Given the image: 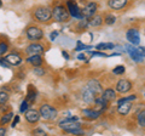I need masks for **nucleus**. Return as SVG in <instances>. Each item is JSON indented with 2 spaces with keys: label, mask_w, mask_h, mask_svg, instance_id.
<instances>
[{
  "label": "nucleus",
  "mask_w": 145,
  "mask_h": 136,
  "mask_svg": "<svg viewBox=\"0 0 145 136\" xmlns=\"http://www.w3.org/2000/svg\"><path fill=\"white\" fill-rule=\"evenodd\" d=\"M52 18L56 22L59 23H65L70 18V13L68 11V9L63 4H58L52 9Z\"/></svg>",
  "instance_id": "f257e3e1"
},
{
  "label": "nucleus",
  "mask_w": 145,
  "mask_h": 136,
  "mask_svg": "<svg viewBox=\"0 0 145 136\" xmlns=\"http://www.w3.org/2000/svg\"><path fill=\"white\" fill-rule=\"evenodd\" d=\"M58 125H59V128L63 131H65L68 134H71L72 131L81 128L78 117H67L64 119H62L59 123H58Z\"/></svg>",
  "instance_id": "f03ea898"
},
{
  "label": "nucleus",
  "mask_w": 145,
  "mask_h": 136,
  "mask_svg": "<svg viewBox=\"0 0 145 136\" xmlns=\"http://www.w3.org/2000/svg\"><path fill=\"white\" fill-rule=\"evenodd\" d=\"M34 18L38 22L46 23L52 20V9L48 6H38L34 10Z\"/></svg>",
  "instance_id": "7ed1b4c3"
},
{
  "label": "nucleus",
  "mask_w": 145,
  "mask_h": 136,
  "mask_svg": "<svg viewBox=\"0 0 145 136\" xmlns=\"http://www.w3.org/2000/svg\"><path fill=\"white\" fill-rule=\"evenodd\" d=\"M39 113H40V116H41L42 119H45V120H53V119H56L57 116H58L57 108L48 105V103H44V105L40 106Z\"/></svg>",
  "instance_id": "20e7f679"
},
{
  "label": "nucleus",
  "mask_w": 145,
  "mask_h": 136,
  "mask_svg": "<svg viewBox=\"0 0 145 136\" xmlns=\"http://www.w3.org/2000/svg\"><path fill=\"white\" fill-rule=\"evenodd\" d=\"M25 35L30 42H40L44 39V32L38 26H30L25 29Z\"/></svg>",
  "instance_id": "39448f33"
},
{
  "label": "nucleus",
  "mask_w": 145,
  "mask_h": 136,
  "mask_svg": "<svg viewBox=\"0 0 145 136\" xmlns=\"http://www.w3.org/2000/svg\"><path fill=\"white\" fill-rule=\"evenodd\" d=\"M67 9L70 13V17L72 18H76V20H81L84 18L82 17V13H81V9L80 6L76 4L75 0H67Z\"/></svg>",
  "instance_id": "423d86ee"
},
{
  "label": "nucleus",
  "mask_w": 145,
  "mask_h": 136,
  "mask_svg": "<svg viewBox=\"0 0 145 136\" xmlns=\"http://www.w3.org/2000/svg\"><path fill=\"white\" fill-rule=\"evenodd\" d=\"M98 11V4L94 1L88 3L85 7L81 9V13H82L84 18H91L92 16H94Z\"/></svg>",
  "instance_id": "0eeeda50"
},
{
  "label": "nucleus",
  "mask_w": 145,
  "mask_h": 136,
  "mask_svg": "<svg viewBox=\"0 0 145 136\" xmlns=\"http://www.w3.org/2000/svg\"><path fill=\"white\" fill-rule=\"evenodd\" d=\"M132 88H133L132 81H129L128 79H120V80L116 83L115 90H116V92L126 94V92H128Z\"/></svg>",
  "instance_id": "6e6552de"
},
{
  "label": "nucleus",
  "mask_w": 145,
  "mask_h": 136,
  "mask_svg": "<svg viewBox=\"0 0 145 136\" xmlns=\"http://www.w3.org/2000/svg\"><path fill=\"white\" fill-rule=\"evenodd\" d=\"M126 38L132 45H139L140 43V33L137 28H129L126 33Z\"/></svg>",
  "instance_id": "1a4fd4ad"
},
{
  "label": "nucleus",
  "mask_w": 145,
  "mask_h": 136,
  "mask_svg": "<svg viewBox=\"0 0 145 136\" xmlns=\"http://www.w3.org/2000/svg\"><path fill=\"white\" fill-rule=\"evenodd\" d=\"M126 50H127L128 55L131 56V58H132L134 62H138V63L143 62V60H144L143 53L140 52V50H139L138 48H133V46H131V45H127Z\"/></svg>",
  "instance_id": "9d476101"
},
{
  "label": "nucleus",
  "mask_w": 145,
  "mask_h": 136,
  "mask_svg": "<svg viewBox=\"0 0 145 136\" xmlns=\"http://www.w3.org/2000/svg\"><path fill=\"white\" fill-rule=\"evenodd\" d=\"M81 98H82V101L86 102V103H94V100H96V95L92 92V90H91L87 85H85V86L81 89Z\"/></svg>",
  "instance_id": "9b49d317"
},
{
  "label": "nucleus",
  "mask_w": 145,
  "mask_h": 136,
  "mask_svg": "<svg viewBox=\"0 0 145 136\" xmlns=\"http://www.w3.org/2000/svg\"><path fill=\"white\" fill-rule=\"evenodd\" d=\"M44 45L40 44L38 42H31L30 45H28L25 49V52L28 53V55H36V53H39V55H41V53L44 52Z\"/></svg>",
  "instance_id": "f8f14e48"
},
{
  "label": "nucleus",
  "mask_w": 145,
  "mask_h": 136,
  "mask_svg": "<svg viewBox=\"0 0 145 136\" xmlns=\"http://www.w3.org/2000/svg\"><path fill=\"white\" fill-rule=\"evenodd\" d=\"M86 85H87V86L92 90V92L96 95V97L101 96V95L103 94V86H102V84H101V81H99V80H97V79H89L88 83Z\"/></svg>",
  "instance_id": "ddd939ff"
},
{
  "label": "nucleus",
  "mask_w": 145,
  "mask_h": 136,
  "mask_svg": "<svg viewBox=\"0 0 145 136\" xmlns=\"http://www.w3.org/2000/svg\"><path fill=\"white\" fill-rule=\"evenodd\" d=\"M24 117H25V120L28 121V123H30V124L38 123V121L40 120V118H41V116H40L39 111L34 110V108H29V110L25 112Z\"/></svg>",
  "instance_id": "4468645a"
},
{
  "label": "nucleus",
  "mask_w": 145,
  "mask_h": 136,
  "mask_svg": "<svg viewBox=\"0 0 145 136\" xmlns=\"http://www.w3.org/2000/svg\"><path fill=\"white\" fill-rule=\"evenodd\" d=\"M4 58H5V60L8 62V65H10V66H18V65H21V63L23 62V58H22V56L20 55V53H17V52L7 53V55Z\"/></svg>",
  "instance_id": "2eb2a0df"
},
{
  "label": "nucleus",
  "mask_w": 145,
  "mask_h": 136,
  "mask_svg": "<svg viewBox=\"0 0 145 136\" xmlns=\"http://www.w3.org/2000/svg\"><path fill=\"white\" fill-rule=\"evenodd\" d=\"M127 4H128V0H108V6L115 11L125 9Z\"/></svg>",
  "instance_id": "dca6fc26"
},
{
  "label": "nucleus",
  "mask_w": 145,
  "mask_h": 136,
  "mask_svg": "<svg viewBox=\"0 0 145 136\" xmlns=\"http://www.w3.org/2000/svg\"><path fill=\"white\" fill-rule=\"evenodd\" d=\"M82 116L86 118V119L88 120H96L98 119L99 117L102 116V111H97V110H91V108H88V110H84L82 111Z\"/></svg>",
  "instance_id": "f3484780"
},
{
  "label": "nucleus",
  "mask_w": 145,
  "mask_h": 136,
  "mask_svg": "<svg viewBox=\"0 0 145 136\" xmlns=\"http://www.w3.org/2000/svg\"><path fill=\"white\" fill-rule=\"evenodd\" d=\"M133 108L132 102H125L121 105H117V113L120 116H127L131 112V110Z\"/></svg>",
  "instance_id": "a211bd4d"
},
{
  "label": "nucleus",
  "mask_w": 145,
  "mask_h": 136,
  "mask_svg": "<svg viewBox=\"0 0 145 136\" xmlns=\"http://www.w3.org/2000/svg\"><path fill=\"white\" fill-rule=\"evenodd\" d=\"M36 96H38V91H36V89L33 86V85H28V90H27V97L25 100L28 101L30 105H33L36 100Z\"/></svg>",
  "instance_id": "6ab92c4d"
},
{
  "label": "nucleus",
  "mask_w": 145,
  "mask_h": 136,
  "mask_svg": "<svg viewBox=\"0 0 145 136\" xmlns=\"http://www.w3.org/2000/svg\"><path fill=\"white\" fill-rule=\"evenodd\" d=\"M27 62L30 63L33 67H39V66H42V57L41 55L36 53V55H29V57L27 58Z\"/></svg>",
  "instance_id": "aec40b11"
},
{
  "label": "nucleus",
  "mask_w": 145,
  "mask_h": 136,
  "mask_svg": "<svg viewBox=\"0 0 145 136\" xmlns=\"http://www.w3.org/2000/svg\"><path fill=\"white\" fill-rule=\"evenodd\" d=\"M104 23V17L102 15H94L91 18H88V27H101Z\"/></svg>",
  "instance_id": "412c9836"
},
{
  "label": "nucleus",
  "mask_w": 145,
  "mask_h": 136,
  "mask_svg": "<svg viewBox=\"0 0 145 136\" xmlns=\"http://www.w3.org/2000/svg\"><path fill=\"white\" fill-rule=\"evenodd\" d=\"M102 96H103L104 98H105L106 101L112 102V101H115V100H116V90L111 89V88L105 89V90H103Z\"/></svg>",
  "instance_id": "4be33fe9"
},
{
  "label": "nucleus",
  "mask_w": 145,
  "mask_h": 136,
  "mask_svg": "<svg viewBox=\"0 0 145 136\" xmlns=\"http://www.w3.org/2000/svg\"><path fill=\"white\" fill-rule=\"evenodd\" d=\"M94 105H96V106L99 108V111L103 112L104 110H106V108H108L109 101H106V100L101 95V96H97V97H96V100H94Z\"/></svg>",
  "instance_id": "5701e85b"
},
{
  "label": "nucleus",
  "mask_w": 145,
  "mask_h": 136,
  "mask_svg": "<svg viewBox=\"0 0 145 136\" xmlns=\"http://www.w3.org/2000/svg\"><path fill=\"white\" fill-rule=\"evenodd\" d=\"M137 123L140 128L145 129V108L140 110V112L137 113Z\"/></svg>",
  "instance_id": "b1692460"
},
{
  "label": "nucleus",
  "mask_w": 145,
  "mask_h": 136,
  "mask_svg": "<svg viewBox=\"0 0 145 136\" xmlns=\"http://www.w3.org/2000/svg\"><path fill=\"white\" fill-rule=\"evenodd\" d=\"M115 48V44L112 43H99L96 49L99 50V51H105V50H112Z\"/></svg>",
  "instance_id": "393cba45"
},
{
  "label": "nucleus",
  "mask_w": 145,
  "mask_h": 136,
  "mask_svg": "<svg viewBox=\"0 0 145 136\" xmlns=\"http://www.w3.org/2000/svg\"><path fill=\"white\" fill-rule=\"evenodd\" d=\"M13 113L12 112H8V113H5V114H4L1 118H0V124L1 125H4V124H7V123H10L11 121V119L13 118Z\"/></svg>",
  "instance_id": "a878e982"
},
{
  "label": "nucleus",
  "mask_w": 145,
  "mask_h": 136,
  "mask_svg": "<svg viewBox=\"0 0 145 136\" xmlns=\"http://www.w3.org/2000/svg\"><path fill=\"white\" fill-rule=\"evenodd\" d=\"M116 22V16L115 15H111V13H108L104 17V23L106 26H112Z\"/></svg>",
  "instance_id": "bb28decb"
},
{
  "label": "nucleus",
  "mask_w": 145,
  "mask_h": 136,
  "mask_svg": "<svg viewBox=\"0 0 145 136\" xmlns=\"http://www.w3.org/2000/svg\"><path fill=\"white\" fill-rule=\"evenodd\" d=\"M135 98H137V95H131V96L121 97V98L117 100V105H121V103H125V102H133Z\"/></svg>",
  "instance_id": "cd10ccee"
},
{
  "label": "nucleus",
  "mask_w": 145,
  "mask_h": 136,
  "mask_svg": "<svg viewBox=\"0 0 145 136\" xmlns=\"http://www.w3.org/2000/svg\"><path fill=\"white\" fill-rule=\"evenodd\" d=\"M8 98H10V95L5 91H0V105H5L7 103Z\"/></svg>",
  "instance_id": "c85d7f7f"
},
{
  "label": "nucleus",
  "mask_w": 145,
  "mask_h": 136,
  "mask_svg": "<svg viewBox=\"0 0 145 136\" xmlns=\"http://www.w3.org/2000/svg\"><path fill=\"white\" fill-rule=\"evenodd\" d=\"M125 71H126V68L125 66H116L114 69H112V74H115V75H121V74H123L125 73Z\"/></svg>",
  "instance_id": "c756f323"
},
{
  "label": "nucleus",
  "mask_w": 145,
  "mask_h": 136,
  "mask_svg": "<svg viewBox=\"0 0 145 136\" xmlns=\"http://www.w3.org/2000/svg\"><path fill=\"white\" fill-rule=\"evenodd\" d=\"M29 107H30V103L27 101V100H24V101H22V103H21V107H20V111H21V113H25L27 111L29 110Z\"/></svg>",
  "instance_id": "7c9ffc66"
},
{
  "label": "nucleus",
  "mask_w": 145,
  "mask_h": 136,
  "mask_svg": "<svg viewBox=\"0 0 145 136\" xmlns=\"http://www.w3.org/2000/svg\"><path fill=\"white\" fill-rule=\"evenodd\" d=\"M33 72H34V74H35L36 77H44V75H45V73H46V72H45V69H44V68H42L41 66L35 67Z\"/></svg>",
  "instance_id": "2f4dec72"
},
{
  "label": "nucleus",
  "mask_w": 145,
  "mask_h": 136,
  "mask_svg": "<svg viewBox=\"0 0 145 136\" xmlns=\"http://www.w3.org/2000/svg\"><path fill=\"white\" fill-rule=\"evenodd\" d=\"M91 48H92L91 45H85L81 42H78V46L75 48V50H76V51H81V50H89Z\"/></svg>",
  "instance_id": "473e14b6"
},
{
  "label": "nucleus",
  "mask_w": 145,
  "mask_h": 136,
  "mask_svg": "<svg viewBox=\"0 0 145 136\" xmlns=\"http://www.w3.org/2000/svg\"><path fill=\"white\" fill-rule=\"evenodd\" d=\"M7 50H8V45H7L6 43H4V42L0 43V56L5 55Z\"/></svg>",
  "instance_id": "72a5a7b5"
},
{
  "label": "nucleus",
  "mask_w": 145,
  "mask_h": 136,
  "mask_svg": "<svg viewBox=\"0 0 145 136\" xmlns=\"http://www.w3.org/2000/svg\"><path fill=\"white\" fill-rule=\"evenodd\" d=\"M0 66H1V67H5V68H8V67H10L8 62H7L4 57H0Z\"/></svg>",
  "instance_id": "f704fd0d"
},
{
  "label": "nucleus",
  "mask_w": 145,
  "mask_h": 136,
  "mask_svg": "<svg viewBox=\"0 0 145 136\" xmlns=\"http://www.w3.org/2000/svg\"><path fill=\"white\" fill-rule=\"evenodd\" d=\"M92 56H99V57H109V56L106 55V53H104L103 51L101 52V51H99V50H98V51H94V52H92Z\"/></svg>",
  "instance_id": "c9c22d12"
},
{
  "label": "nucleus",
  "mask_w": 145,
  "mask_h": 136,
  "mask_svg": "<svg viewBox=\"0 0 145 136\" xmlns=\"http://www.w3.org/2000/svg\"><path fill=\"white\" fill-rule=\"evenodd\" d=\"M58 34H59V32H57V30L52 32V33L50 34V39H51L52 42H53V40H56V39H57V37H58Z\"/></svg>",
  "instance_id": "e433bc0d"
},
{
  "label": "nucleus",
  "mask_w": 145,
  "mask_h": 136,
  "mask_svg": "<svg viewBox=\"0 0 145 136\" xmlns=\"http://www.w3.org/2000/svg\"><path fill=\"white\" fill-rule=\"evenodd\" d=\"M33 134L34 135H46V133H45L42 129H35V130H33Z\"/></svg>",
  "instance_id": "4c0bfd02"
},
{
  "label": "nucleus",
  "mask_w": 145,
  "mask_h": 136,
  "mask_svg": "<svg viewBox=\"0 0 145 136\" xmlns=\"http://www.w3.org/2000/svg\"><path fill=\"white\" fill-rule=\"evenodd\" d=\"M18 121H20V116H15V119H13V121H12V128H15V126L18 124Z\"/></svg>",
  "instance_id": "58836bf2"
},
{
  "label": "nucleus",
  "mask_w": 145,
  "mask_h": 136,
  "mask_svg": "<svg viewBox=\"0 0 145 136\" xmlns=\"http://www.w3.org/2000/svg\"><path fill=\"white\" fill-rule=\"evenodd\" d=\"M6 128H4V126H0V136H5L6 135Z\"/></svg>",
  "instance_id": "ea45409f"
},
{
  "label": "nucleus",
  "mask_w": 145,
  "mask_h": 136,
  "mask_svg": "<svg viewBox=\"0 0 145 136\" xmlns=\"http://www.w3.org/2000/svg\"><path fill=\"white\" fill-rule=\"evenodd\" d=\"M139 50H140V52L143 53V57L145 58V46H140V48H138Z\"/></svg>",
  "instance_id": "a19ab883"
},
{
  "label": "nucleus",
  "mask_w": 145,
  "mask_h": 136,
  "mask_svg": "<svg viewBox=\"0 0 145 136\" xmlns=\"http://www.w3.org/2000/svg\"><path fill=\"white\" fill-rule=\"evenodd\" d=\"M78 58L80 61H82V60H86V55H84V53H80V55L78 56Z\"/></svg>",
  "instance_id": "79ce46f5"
},
{
  "label": "nucleus",
  "mask_w": 145,
  "mask_h": 136,
  "mask_svg": "<svg viewBox=\"0 0 145 136\" xmlns=\"http://www.w3.org/2000/svg\"><path fill=\"white\" fill-rule=\"evenodd\" d=\"M62 55L64 56L65 60H69V55H68V52H67V51H62Z\"/></svg>",
  "instance_id": "37998d69"
},
{
  "label": "nucleus",
  "mask_w": 145,
  "mask_h": 136,
  "mask_svg": "<svg viewBox=\"0 0 145 136\" xmlns=\"http://www.w3.org/2000/svg\"><path fill=\"white\" fill-rule=\"evenodd\" d=\"M3 6V1H1V0H0V7H1Z\"/></svg>",
  "instance_id": "c03bdc74"
},
{
  "label": "nucleus",
  "mask_w": 145,
  "mask_h": 136,
  "mask_svg": "<svg viewBox=\"0 0 145 136\" xmlns=\"http://www.w3.org/2000/svg\"><path fill=\"white\" fill-rule=\"evenodd\" d=\"M144 97H145V91H144Z\"/></svg>",
  "instance_id": "a18cd8bd"
}]
</instances>
